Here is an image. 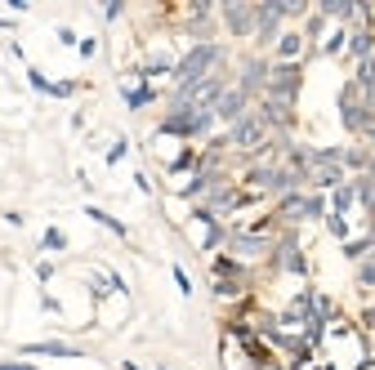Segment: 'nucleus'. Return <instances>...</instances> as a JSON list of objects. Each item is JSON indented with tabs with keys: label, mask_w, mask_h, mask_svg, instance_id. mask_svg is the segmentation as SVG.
<instances>
[{
	"label": "nucleus",
	"mask_w": 375,
	"mask_h": 370,
	"mask_svg": "<svg viewBox=\"0 0 375 370\" xmlns=\"http://www.w3.org/2000/svg\"><path fill=\"white\" fill-rule=\"evenodd\" d=\"M161 370H165V366H161Z\"/></svg>",
	"instance_id": "nucleus-25"
},
{
	"label": "nucleus",
	"mask_w": 375,
	"mask_h": 370,
	"mask_svg": "<svg viewBox=\"0 0 375 370\" xmlns=\"http://www.w3.org/2000/svg\"><path fill=\"white\" fill-rule=\"evenodd\" d=\"M0 370H36V366H23V362H0Z\"/></svg>",
	"instance_id": "nucleus-23"
},
{
	"label": "nucleus",
	"mask_w": 375,
	"mask_h": 370,
	"mask_svg": "<svg viewBox=\"0 0 375 370\" xmlns=\"http://www.w3.org/2000/svg\"><path fill=\"white\" fill-rule=\"evenodd\" d=\"M121 94H125V103H130L134 112H139V107H148V103L156 99V90H152V85H143V81H139V85H134V81H125V85H121Z\"/></svg>",
	"instance_id": "nucleus-13"
},
{
	"label": "nucleus",
	"mask_w": 375,
	"mask_h": 370,
	"mask_svg": "<svg viewBox=\"0 0 375 370\" xmlns=\"http://www.w3.org/2000/svg\"><path fill=\"white\" fill-rule=\"evenodd\" d=\"M362 147H367V152H371V156H375V125L367 130V134H362Z\"/></svg>",
	"instance_id": "nucleus-21"
},
{
	"label": "nucleus",
	"mask_w": 375,
	"mask_h": 370,
	"mask_svg": "<svg viewBox=\"0 0 375 370\" xmlns=\"http://www.w3.org/2000/svg\"><path fill=\"white\" fill-rule=\"evenodd\" d=\"M219 63H223V50L214 41L210 45H192V50L174 63V81H179V85H196V81H205V76H214Z\"/></svg>",
	"instance_id": "nucleus-3"
},
{
	"label": "nucleus",
	"mask_w": 375,
	"mask_h": 370,
	"mask_svg": "<svg viewBox=\"0 0 375 370\" xmlns=\"http://www.w3.org/2000/svg\"><path fill=\"white\" fill-rule=\"evenodd\" d=\"M174 286H179L183 295H192V281H188V272L179 268V263H174Z\"/></svg>",
	"instance_id": "nucleus-19"
},
{
	"label": "nucleus",
	"mask_w": 375,
	"mask_h": 370,
	"mask_svg": "<svg viewBox=\"0 0 375 370\" xmlns=\"http://www.w3.org/2000/svg\"><path fill=\"white\" fill-rule=\"evenodd\" d=\"M23 353L27 357H81L77 348H68V344H27Z\"/></svg>",
	"instance_id": "nucleus-14"
},
{
	"label": "nucleus",
	"mask_w": 375,
	"mask_h": 370,
	"mask_svg": "<svg viewBox=\"0 0 375 370\" xmlns=\"http://www.w3.org/2000/svg\"><path fill=\"white\" fill-rule=\"evenodd\" d=\"M353 370H375V357H362V362L353 366Z\"/></svg>",
	"instance_id": "nucleus-24"
},
{
	"label": "nucleus",
	"mask_w": 375,
	"mask_h": 370,
	"mask_svg": "<svg viewBox=\"0 0 375 370\" xmlns=\"http://www.w3.org/2000/svg\"><path fill=\"white\" fill-rule=\"evenodd\" d=\"M214 125V107H165L161 121V134L174 138H205Z\"/></svg>",
	"instance_id": "nucleus-2"
},
{
	"label": "nucleus",
	"mask_w": 375,
	"mask_h": 370,
	"mask_svg": "<svg viewBox=\"0 0 375 370\" xmlns=\"http://www.w3.org/2000/svg\"><path fill=\"white\" fill-rule=\"evenodd\" d=\"M273 219L286 223V227L308 223V219H326V196L322 192H290V196H281V201H277Z\"/></svg>",
	"instance_id": "nucleus-4"
},
{
	"label": "nucleus",
	"mask_w": 375,
	"mask_h": 370,
	"mask_svg": "<svg viewBox=\"0 0 375 370\" xmlns=\"http://www.w3.org/2000/svg\"><path fill=\"white\" fill-rule=\"evenodd\" d=\"M299 81H304V68H299V63H273V68H268V85H264L259 99H277V103H286V107H295Z\"/></svg>",
	"instance_id": "nucleus-5"
},
{
	"label": "nucleus",
	"mask_w": 375,
	"mask_h": 370,
	"mask_svg": "<svg viewBox=\"0 0 375 370\" xmlns=\"http://www.w3.org/2000/svg\"><path fill=\"white\" fill-rule=\"evenodd\" d=\"M268 68H273V63L246 59V63H241V76H237V90L250 94V99H259V94H264V85H268Z\"/></svg>",
	"instance_id": "nucleus-10"
},
{
	"label": "nucleus",
	"mask_w": 375,
	"mask_h": 370,
	"mask_svg": "<svg viewBox=\"0 0 375 370\" xmlns=\"http://www.w3.org/2000/svg\"><path fill=\"white\" fill-rule=\"evenodd\" d=\"M223 23H228L232 36H255V18H259V5H246V0H232V5L219 9Z\"/></svg>",
	"instance_id": "nucleus-8"
},
{
	"label": "nucleus",
	"mask_w": 375,
	"mask_h": 370,
	"mask_svg": "<svg viewBox=\"0 0 375 370\" xmlns=\"http://www.w3.org/2000/svg\"><path fill=\"white\" fill-rule=\"evenodd\" d=\"M273 138H277V134H273V130H268V121L259 116L255 107H250L246 116H241L237 125L228 130V138H223V143H228L232 152H241V156H255V152H264L268 143H273Z\"/></svg>",
	"instance_id": "nucleus-1"
},
{
	"label": "nucleus",
	"mask_w": 375,
	"mask_h": 370,
	"mask_svg": "<svg viewBox=\"0 0 375 370\" xmlns=\"http://www.w3.org/2000/svg\"><path fill=\"white\" fill-rule=\"evenodd\" d=\"M362 326H367V335H371V344H375V308L367 312V321H362Z\"/></svg>",
	"instance_id": "nucleus-22"
},
{
	"label": "nucleus",
	"mask_w": 375,
	"mask_h": 370,
	"mask_svg": "<svg viewBox=\"0 0 375 370\" xmlns=\"http://www.w3.org/2000/svg\"><path fill=\"white\" fill-rule=\"evenodd\" d=\"M268 259H273V268H281V272H295V277H304V272H308L304 250H299V241H295L290 232L273 241V254H268Z\"/></svg>",
	"instance_id": "nucleus-7"
},
{
	"label": "nucleus",
	"mask_w": 375,
	"mask_h": 370,
	"mask_svg": "<svg viewBox=\"0 0 375 370\" xmlns=\"http://www.w3.org/2000/svg\"><path fill=\"white\" fill-rule=\"evenodd\" d=\"M85 214H90V219H94V223H103V227H108V232H116V236H125V223H116V219H112V214H103V210H99V205H90V210H85Z\"/></svg>",
	"instance_id": "nucleus-16"
},
{
	"label": "nucleus",
	"mask_w": 375,
	"mask_h": 370,
	"mask_svg": "<svg viewBox=\"0 0 375 370\" xmlns=\"http://www.w3.org/2000/svg\"><path fill=\"white\" fill-rule=\"evenodd\" d=\"M344 54H349V59H371L375 54V32L371 27H349V41H344Z\"/></svg>",
	"instance_id": "nucleus-11"
},
{
	"label": "nucleus",
	"mask_w": 375,
	"mask_h": 370,
	"mask_svg": "<svg viewBox=\"0 0 375 370\" xmlns=\"http://www.w3.org/2000/svg\"><path fill=\"white\" fill-rule=\"evenodd\" d=\"M63 245H68V236H63L59 227H50V232H45V250H63Z\"/></svg>",
	"instance_id": "nucleus-18"
},
{
	"label": "nucleus",
	"mask_w": 375,
	"mask_h": 370,
	"mask_svg": "<svg viewBox=\"0 0 375 370\" xmlns=\"http://www.w3.org/2000/svg\"><path fill=\"white\" fill-rule=\"evenodd\" d=\"M340 121H344V130H353L358 138L375 125V112L367 107V99H362V90L353 81L344 85V94H340Z\"/></svg>",
	"instance_id": "nucleus-6"
},
{
	"label": "nucleus",
	"mask_w": 375,
	"mask_h": 370,
	"mask_svg": "<svg viewBox=\"0 0 375 370\" xmlns=\"http://www.w3.org/2000/svg\"><path fill=\"white\" fill-rule=\"evenodd\" d=\"M27 81H32V85H36V90H41V94H50V90H54V85H50V81H45V76H41V72H36V68H32V72H27Z\"/></svg>",
	"instance_id": "nucleus-20"
},
{
	"label": "nucleus",
	"mask_w": 375,
	"mask_h": 370,
	"mask_svg": "<svg viewBox=\"0 0 375 370\" xmlns=\"http://www.w3.org/2000/svg\"><path fill=\"white\" fill-rule=\"evenodd\" d=\"M358 286L362 290H375V250L358 259Z\"/></svg>",
	"instance_id": "nucleus-15"
},
{
	"label": "nucleus",
	"mask_w": 375,
	"mask_h": 370,
	"mask_svg": "<svg viewBox=\"0 0 375 370\" xmlns=\"http://www.w3.org/2000/svg\"><path fill=\"white\" fill-rule=\"evenodd\" d=\"M246 112H250V94H241L237 85H228L219 94V103H214V121H228V125H237Z\"/></svg>",
	"instance_id": "nucleus-9"
},
{
	"label": "nucleus",
	"mask_w": 375,
	"mask_h": 370,
	"mask_svg": "<svg viewBox=\"0 0 375 370\" xmlns=\"http://www.w3.org/2000/svg\"><path fill=\"white\" fill-rule=\"evenodd\" d=\"M353 81H358V85H375V54L358 63V76H353Z\"/></svg>",
	"instance_id": "nucleus-17"
},
{
	"label": "nucleus",
	"mask_w": 375,
	"mask_h": 370,
	"mask_svg": "<svg viewBox=\"0 0 375 370\" xmlns=\"http://www.w3.org/2000/svg\"><path fill=\"white\" fill-rule=\"evenodd\" d=\"M304 32H281L277 36V45H273V54H277V59L273 63H299V54H304Z\"/></svg>",
	"instance_id": "nucleus-12"
}]
</instances>
